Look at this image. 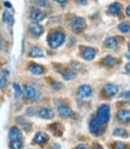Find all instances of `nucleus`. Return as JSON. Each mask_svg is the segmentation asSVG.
Wrapping results in <instances>:
<instances>
[{
  "label": "nucleus",
  "instance_id": "b1692460",
  "mask_svg": "<svg viewBox=\"0 0 130 149\" xmlns=\"http://www.w3.org/2000/svg\"><path fill=\"white\" fill-rule=\"evenodd\" d=\"M10 147H11V149H22V147H23V142H22V140L11 141Z\"/></svg>",
  "mask_w": 130,
  "mask_h": 149
},
{
  "label": "nucleus",
  "instance_id": "aec40b11",
  "mask_svg": "<svg viewBox=\"0 0 130 149\" xmlns=\"http://www.w3.org/2000/svg\"><path fill=\"white\" fill-rule=\"evenodd\" d=\"M116 63H117V60L111 55H108L101 60V65H104L105 67H113Z\"/></svg>",
  "mask_w": 130,
  "mask_h": 149
},
{
  "label": "nucleus",
  "instance_id": "f8f14e48",
  "mask_svg": "<svg viewBox=\"0 0 130 149\" xmlns=\"http://www.w3.org/2000/svg\"><path fill=\"white\" fill-rule=\"evenodd\" d=\"M38 116L43 119H53L54 118V112L51 109H48V107H43L38 111Z\"/></svg>",
  "mask_w": 130,
  "mask_h": 149
},
{
  "label": "nucleus",
  "instance_id": "412c9836",
  "mask_svg": "<svg viewBox=\"0 0 130 149\" xmlns=\"http://www.w3.org/2000/svg\"><path fill=\"white\" fill-rule=\"evenodd\" d=\"M104 45L109 49H115L118 45V40H117V37H109V38H106L105 42H104Z\"/></svg>",
  "mask_w": 130,
  "mask_h": 149
},
{
  "label": "nucleus",
  "instance_id": "c9c22d12",
  "mask_svg": "<svg viewBox=\"0 0 130 149\" xmlns=\"http://www.w3.org/2000/svg\"><path fill=\"white\" fill-rule=\"evenodd\" d=\"M125 12H127V16H128V17H130V6H128V7H127Z\"/></svg>",
  "mask_w": 130,
  "mask_h": 149
},
{
  "label": "nucleus",
  "instance_id": "4be33fe9",
  "mask_svg": "<svg viewBox=\"0 0 130 149\" xmlns=\"http://www.w3.org/2000/svg\"><path fill=\"white\" fill-rule=\"evenodd\" d=\"M113 135L115 136H121V137H128V131L127 130H124V129H122V128H116L115 130H113Z\"/></svg>",
  "mask_w": 130,
  "mask_h": 149
},
{
  "label": "nucleus",
  "instance_id": "ddd939ff",
  "mask_svg": "<svg viewBox=\"0 0 130 149\" xmlns=\"http://www.w3.org/2000/svg\"><path fill=\"white\" fill-rule=\"evenodd\" d=\"M49 141V136L45 132H37L34 137V142L37 144H44Z\"/></svg>",
  "mask_w": 130,
  "mask_h": 149
},
{
  "label": "nucleus",
  "instance_id": "0eeeda50",
  "mask_svg": "<svg viewBox=\"0 0 130 149\" xmlns=\"http://www.w3.org/2000/svg\"><path fill=\"white\" fill-rule=\"evenodd\" d=\"M97 55L96 49L92 47H81V56L87 60V61H92Z\"/></svg>",
  "mask_w": 130,
  "mask_h": 149
},
{
  "label": "nucleus",
  "instance_id": "ea45409f",
  "mask_svg": "<svg viewBox=\"0 0 130 149\" xmlns=\"http://www.w3.org/2000/svg\"><path fill=\"white\" fill-rule=\"evenodd\" d=\"M128 48H129V53H130V44H129V45H128Z\"/></svg>",
  "mask_w": 130,
  "mask_h": 149
},
{
  "label": "nucleus",
  "instance_id": "9b49d317",
  "mask_svg": "<svg viewBox=\"0 0 130 149\" xmlns=\"http://www.w3.org/2000/svg\"><path fill=\"white\" fill-rule=\"evenodd\" d=\"M117 117H118L120 122L122 123H130V110H127V109H122L118 111L117 113Z\"/></svg>",
  "mask_w": 130,
  "mask_h": 149
},
{
  "label": "nucleus",
  "instance_id": "473e14b6",
  "mask_svg": "<svg viewBox=\"0 0 130 149\" xmlns=\"http://www.w3.org/2000/svg\"><path fill=\"white\" fill-rule=\"evenodd\" d=\"M7 75H8V72H7V70H4V72L1 73V78H5V79H6Z\"/></svg>",
  "mask_w": 130,
  "mask_h": 149
},
{
  "label": "nucleus",
  "instance_id": "f3484780",
  "mask_svg": "<svg viewBox=\"0 0 130 149\" xmlns=\"http://www.w3.org/2000/svg\"><path fill=\"white\" fill-rule=\"evenodd\" d=\"M60 73L64 80H74L76 77V73L72 69H62V70H60Z\"/></svg>",
  "mask_w": 130,
  "mask_h": 149
},
{
  "label": "nucleus",
  "instance_id": "4468645a",
  "mask_svg": "<svg viewBox=\"0 0 130 149\" xmlns=\"http://www.w3.org/2000/svg\"><path fill=\"white\" fill-rule=\"evenodd\" d=\"M29 56L30 57H34V58H37V57H43L44 56V53L43 50L40 48V47H36V45H32L29 50Z\"/></svg>",
  "mask_w": 130,
  "mask_h": 149
},
{
  "label": "nucleus",
  "instance_id": "39448f33",
  "mask_svg": "<svg viewBox=\"0 0 130 149\" xmlns=\"http://www.w3.org/2000/svg\"><path fill=\"white\" fill-rule=\"evenodd\" d=\"M45 12L40 10V8H37V7H34L31 8L30 11V19L34 22V23H40L42 22L44 18H45Z\"/></svg>",
  "mask_w": 130,
  "mask_h": 149
},
{
  "label": "nucleus",
  "instance_id": "a19ab883",
  "mask_svg": "<svg viewBox=\"0 0 130 149\" xmlns=\"http://www.w3.org/2000/svg\"><path fill=\"white\" fill-rule=\"evenodd\" d=\"M0 45H1V37H0Z\"/></svg>",
  "mask_w": 130,
  "mask_h": 149
},
{
  "label": "nucleus",
  "instance_id": "e433bc0d",
  "mask_svg": "<svg viewBox=\"0 0 130 149\" xmlns=\"http://www.w3.org/2000/svg\"><path fill=\"white\" fill-rule=\"evenodd\" d=\"M93 149H103V148H101L99 144H94V146H93Z\"/></svg>",
  "mask_w": 130,
  "mask_h": 149
},
{
  "label": "nucleus",
  "instance_id": "6e6552de",
  "mask_svg": "<svg viewBox=\"0 0 130 149\" xmlns=\"http://www.w3.org/2000/svg\"><path fill=\"white\" fill-rule=\"evenodd\" d=\"M92 95V87L89 85H81L78 88V97L81 99H88Z\"/></svg>",
  "mask_w": 130,
  "mask_h": 149
},
{
  "label": "nucleus",
  "instance_id": "cd10ccee",
  "mask_svg": "<svg viewBox=\"0 0 130 149\" xmlns=\"http://www.w3.org/2000/svg\"><path fill=\"white\" fill-rule=\"evenodd\" d=\"M113 149H127V147H125V144L122 143V142H115Z\"/></svg>",
  "mask_w": 130,
  "mask_h": 149
},
{
  "label": "nucleus",
  "instance_id": "c85d7f7f",
  "mask_svg": "<svg viewBox=\"0 0 130 149\" xmlns=\"http://www.w3.org/2000/svg\"><path fill=\"white\" fill-rule=\"evenodd\" d=\"M6 85H7V82H6V79H5V78L0 79V88H5Z\"/></svg>",
  "mask_w": 130,
  "mask_h": 149
},
{
  "label": "nucleus",
  "instance_id": "37998d69",
  "mask_svg": "<svg viewBox=\"0 0 130 149\" xmlns=\"http://www.w3.org/2000/svg\"><path fill=\"white\" fill-rule=\"evenodd\" d=\"M96 1H98V0H96Z\"/></svg>",
  "mask_w": 130,
  "mask_h": 149
},
{
  "label": "nucleus",
  "instance_id": "393cba45",
  "mask_svg": "<svg viewBox=\"0 0 130 149\" xmlns=\"http://www.w3.org/2000/svg\"><path fill=\"white\" fill-rule=\"evenodd\" d=\"M4 22H6V23H8V24L13 23V16H12L8 11H5V12H4Z\"/></svg>",
  "mask_w": 130,
  "mask_h": 149
},
{
  "label": "nucleus",
  "instance_id": "58836bf2",
  "mask_svg": "<svg viewBox=\"0 0 130 149\" xmlns=\"http://www.w3.org/2000/svg\"><path fill=\"white\" fill-rule=\"evenodd\" d=\"M5 6H6V7H7V8H11V7H12V5H11V4H10V3H7V1H6V3H5Z\"/></svg>",
  "mask_w": 130,
  "mask_h": 149
},
{
  "label": "nucleus",
  "instance_id": "4c0bfd02",
  "mask_svg": "<svg viewBox=\"0 0 130 149\" xmlns=\"http://www.w3.org/2000/svg\"><path fill=\"white\" fill-rule=\"evenodd\" d=\"M79 4H82V5H86V4H87V1H86V0H79Z\"/></svg>",
  "mask_w": 130,
  "mask_h": 149
},
{
  "label": "nucleus",
  "instance_id": "2f4dec72",
  "mask_svg": "<svg viewBox=\"0 0 130 149\" xmlns=\"http://www.w3.org/2000/svg\"><path fill=\"white\" fill-rule=\"evenodd\" d=\"M75 149H87V147H86L85 144H79V146H78Z\"/></svg>",
  "mask_w": 130,
  "mask_h": 149
},
{
  "label": "nucleus",
  "instance_id": "f704fd0d",
  "mask_svg": "<svg viewBox=\"0 0 130 149\" xmlns=\"http://www.w3.org/2000/svg\"><path fill=\"white\" fill-rule=\"evenodd\" d=\"M27 113H28V115H29V113H35V109H34V107H30V109L28 110Z\"/></svg>",
  "mask_w": 130,
  "mask_h": 149
},
{
  "label": "nucleus",
  "instance_id": "423d86ee",
  "mask_svg": "<svg viewBox=\"0 0 130 149\" xmlns=\"http://www.w3.org/2000/svg\"><path fill=\"white\" fill-rule=\"evenodd\" d=\"M23 97L25 99H28V100H35V99L38 98V92L37 90L34 87V86H25L24 87V91H23Z\"/></svg>",
  "mask_w": 130,
  "mask_h": 149
},
{
  "label": "nucleus",
  "instance_id": "20e7f679",
  "mask_svg": "<svg viewBox=\"0 0 130 149\" xmlns=\"http://www.w3.org/2000/svg\"><path fill=\"white\" fill-rule=\"evenodd\" d=\"M86 26V20L82 17H76L72 22V30L75 33H80Z\"/></svg>",
  "mask_w": 130,
  "mask_h": 149
},
{
  "label": "nucleus",
  "instance_id": "f257e3e1",
  "mask_svg": "<svg viewBox=\"0 0 130 149\" xmlns=\"http://www.w3.org/2000/svg\"><path fill=\"white\" fill-rule=\"evenodd\" d=\"M64 40H66V35H64L63 31H60V30L51 31L48 36V44L50 48L56 49L63 44Z\"/></svg>",
  "mask_w": 130,
  "mask_h": 149
},
{
  "label": "nucleus",
  "instance_id": "a211bd4d",
  "mask_svg": "<svg viewBox=\"0 0 130 149\" xmlns=\"http://www.w3.org/2000/svg\"><path fill=\"white\" fill-rule=\"evenodd\" d=\"M121 12H122V5L120 3H113L109 6V13H111V15L118 16V15H121Z\"/></svg>",
  "mask_w": 130,
  "mask_h": 149
},
{
  "label": "nucleus",
  "instance_id": "7c9ffc66",
  "mask_svg": "<svg viewBox=\"0 0 130 149\" xmlns=\"http://www.w3.org/2000/svg\"><path fill=\"white\" fill-rule=\"evenodd\" d=\"M55 1L57 3V4H61V5H63V4H66L68 0H55Z\"/></svg>",
  "mask_w": 130,
  "mask_h": 149
},
{
  "label": "nucleus",
  "instance_id": "7ed1b4c3",
  "mask_svg": "<svg viewBox=\"0 0 130 149\" xmlns=\"http://www.w3.org/2000/svg\"><path fill=\"white\" fill-rule=\"evenodd\" d=\"M104 127H105V124H103L96 116L91 119V122H89V131L92 132L93 135H96V136L100 135V132H101Z\"/></svg>",
  "mask_w": 130,
  "mask_h": 149
},
{
  "label": "nucleus",
  "instance_id": "dca6fc26",
  "mask_svg": "<svg viewBox=\"0 0 130 149\" xmlns=\"http://www.w3.org/2000/svg\"><path fill=\"white\" fill-rule=\"evenodd\" d=\"M29 70H30L32 74H35V75H41V74L44 73L43 66L37 65V63H30V65H29Z\"/></svg>",
  "mask_w": 130,
  "mask_h": 149
},
{
  "label": "nucleus",
  "instance_id": "2eb2a0df",
  "mask_svg": "<svg viewBox=\"0 0 130 149\" xmlns=\"http://www.w3.org/2000/svg\"><path fill=\"white\" fill-rule=\"evenodd\" d=\"M57 111H59V115L63 118H68L72 116V110L71 107L66 106V105H59L57 106Z\"/></svg>",
  "mask_w": 130,
  "mask_h": 149
},
{
  "label": "nucleus",
  "instance_id": "5701e85b",
  "mask_svg": "<svg viewBox=\"0 0 130 149\" xmlns=\"http://www.w3.org/2000/svg\"><path fill=\"white\" fill-rule=\"evenodd\" d=\"M118 30L123 33H127L130 31V24L129 23H121L118 25Z\"/></svg>",
  "mask_w": 130,
  "mask_h": 149
},
{
  "label": "nucleus",
  "instance_id": "9d476101",
  "mask_svg": "<svg viewBox=\"0 0 130 149\" xmlns=\"http://www.w3.org/2000/svg\"><path fill=\"white\" fill-rule=\"evenodd\" d=\"M117 92H118V87L113 84H108L103 88V93L105 94V97H113L115 94H117Z\"/></svg>",
  "mask_w": 130,
  "mask_h": 149
},
{
  "label": "nucleus",
  "instance_id": "6ab92c4d",
  "mask_svg": "<svg viewBox=\"0 0 130 149\" xmlns=\"http://www.w3.org/2000/svg\"><path fill=\"white\" fill-rule=\"evenodd\" d=\"M10 140L11 141H15V140H22V131L13 127V128H11L10 130Z\"/></svg>",
  "mask_w": 130,
  "mask_h": 149
},
{
  "label": "nucleus",
  "instance_id": "79ce46f5",
  "mask_svg": "<svg viewBox=\"0 0 130 149\" xmlns=\"http://www.w3.org/2000/svg\"><path fill=\"white\" fill-rule=\"evenodd\" d=\"M0 67H1V63H0Z\"/></svg>",
  "mask_w": 130,
  "mask_h": 149
},
{
  "label": "nucleus",
  "instance_id": "1a4fd4ad",
  "mask_svg": "<svg viewBox=\"0 0 130 149\" xmlns=\"http://www.w3.org/2000/svg\"><path fill=\"white\" fill-rule=\"evenodd\" d=\"M44 29L42 25H40L38 23H32L29 25V32L34 36V37H40L42 33H43Z\"/></svg>",
  "mask_w": 130,
  "mask_h": 149
},
{
  "label": "nucleus",
  "instance_id": "72a5a7b5",
  "mask_svg": "<svg viewBox=\"0 0 130 149\" xmlns=\"http://www.w3.org/2000/svg\"><path fill=\"white\" fill-rule=\"evenodd\" d=\"M125 72L130 74V62H129V63H128V65L125 66Z\"/></svg>",
  "mask_w": 130,
  "mask_h": 149
},
{
  "label": "nucleus",
  "instance_id": "c756f323",
  "mask_svg": "<svg viewBox=\"0 0 130 149\" xmlns=\"http://www.w3.org/2000/svg\"><path fill=\"white\" fill-rule=\"evenodd\" d=\"M122 97H123V98H125V99H130V91L124 92V93L122 94Z\"/></svg>",
  "mask_w": 130,
  "mask_h": 149
},
{
  "label": "nucleus",
  "instance_id": "f03ea898",
  "mask_svg": "<svg viewBox=\"0 0 130 149\" xmlns=\"http://www.w3.org/2000/svg\"><path fill=\"white\" fill-rule=\"evenodd\" d=\"M110 112H111V110H110V106L109 105H101L98 111H97V115L96 117L103 123V124H106L110 119Z\"/></svg>",
  "mask_w": 130,
  "mask_h": 149
},
{
  "label": "nucleus",
  "instance_id": "a878e982",
  "mask_svg": "<svg viewBox=\"0 0 130 149\" xmlns=\"http://www.w3.org/2000/svg\"><path fill=\"white\" fill-rule=\"evenodd\" d=\"M34 3L36 5H38L40 7H48L49 6V1H48V0H34Z\"/></svg>",
  "mask_w": 130,
  "mask_h": 149
},
{
  "label": "nucleus",
  "instance_id": "bb28decb",
  "mask_svg": "<svg viewBox=\"0 0 130 149\" xmlns=\"http://www.w3.org/2000/svg\"><path fill=\"white\" fill-rule=\"evenodd\" d=\"M13 90H15V92H16V95H17V97L23 95V91H22L20 86H19L17 82H15V84H13Z\"/></svg>",
  "mask_w": 130,
  "mask_h": 149
}]
</instances>
